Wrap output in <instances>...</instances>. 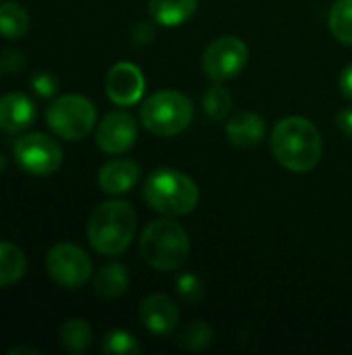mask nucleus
I'll return each mask as SVG.
<instances>
[{
    "instance_id": "obj_13",
    "label": "nucleus",
    "mask_w": 352,
    "mask_h": 355,
    "mask_svg": "<svg viewBox=\"0 0 352 355\" xmlns=\"http://www.w3.org/2000/svg\"><path fill=\"white\" fill-rule=\"evenodd\" d=\"M37 116L35 104L21 92H10L0 98V129L6 133H21L33 125Z\"/></svg>"
},
{
    "instance_id": "obj_9",
    "label": "nucleus",
    "mask_w": 352,
    "mask_h": 355,
    "mask_svg": "<svg viewBox=\"0 0 352 355\" xmlns=\"http://www.w3.org/2000/svg\"><path fill=\"white\" fill-rule=\"evenodd\" d=\"M46 268L58 285L68 289L85 285L91 277V260L75 243L54 245L46 256Z\"/></svg>"
},
{
    "instance_id": "obj_21",
    "label": "nucleus",
    "mask_w": 352,
    "mask_h": 355,
    "mask_svg": "<svg viewBox=\"0 0 352 355\" xmlns=\"http://www.w3.org/2000/svg\"><path fill=\"white\" fill-rule=\"evenodd\" d=\"M328 23L336 40L352 46V0H336L330 10Z\"/></svg>"
},
{
    "instance_id": "obj_7",
    "label": "nucleus",
    "mask_w": 352,
    "mask_h": 355,
    "mask_svg": "<svg viewBox=\"0 0 352 355\" xmlns=\"http://www.w3.org/2000/svg\"><path fill=\"white\" fill-rule=\"evenodd\" d=\"M15 160L29 175H52L62 164V148L46 133H27L15 141Z\"/></svg>"
},
{
    "instance_id": "obj_2",
    "label": "nucleus",
    "mask_w": 352,
    "mask_h": 355,
    "mask_svg": "<svg viewBox=\"0 0 352 355\" xmlns=\"http://www.w3.org/2000/svg\"><path fill=\"white\" fill-rule=\"evenodd\" d=\"M137 231V214L131 204L112 200L100 204L87 223V239L102 256L122 254Z\"/></svg>"
},
{
    "instance_id": "obj_29",
    "label": "nucleus",
    "mask_w": 352,
    "mask_h": 355,
    "mask_svg": "<svg viewBox=\"0 0 352 355\" xmlns=\"http://www.w3.org/2000/svg\"><path fill=\"white\" fill-rule=\"evenodd\" d=\"M10 354H35V349H29V347H19V349H10Z\"/></svg>"
},
{
    "instance_id": "obj_28",
    "label": "nucleus",
    "mask_w": 352,
    "mask_h": 355,
    "mask_svg": "<svg viewBox=\"0 0 352 355\" xmlns=\"http://www.w3.org/2000/svg\"><path fill=\"white\" fill-rule=\"evenodd\" d=\"M340 89L342 94L352 102V64H349L344 71H342V77H340Z\"/></svg>"
},
{
    "instance_id": "obj_12",
    "label": "nucleus",
    "mask_w": 352,
    "mask_h": 355,
    "mask_svg": "<svg viewBox=\"0 0 352 355\" xmlns=\"http://www.w3.org/2000/svg\"><path fill=\"white\" fill-rule=\"evenodd\" d=\"M139 316H141V322L143 327L158 335V337H164V335H170L176 324H178V308L176 304L164 295V293H154V295H147L143 302H141V308H139Z\"/></svg>"
},
{
    "instance_id": "obj_20",
    "label": "nucleus",
    "mask_w": 352,
    "mask_h": 355,
    "mask_svg": "<svg viewBox=\"0 0 352 355\" xmlns=\"http://www.w3.org/2000/svg\"><path fill=\"white\" fill-rule=\"evenodd\" d=\"M60 343L71 352V354H83L89 343H91V329L85 320L73 318L66 320L60 329Z\"/></svg>"
},
{
    "instance_id": "obj_16",
    "label": "nucleus",
    "mask_w": 352,
    "mask_h": 355,
    "mask_svg": "<svg viewBox=\"0 0 352 355\" xmlns=\"http://www.w3.org/2000/svg\"><path fill=\"white\" fill-rule=\"evenodd\" d=\"M199 0H149V15L158 25L176 27L193 17Z\"/></svg>"
},
{
    "instance_id": "obj_18",
    "label": "nucleus",
    "mask_w": 352,
    "mask_h": 355,
    "mask_svg": "<svg viewBox=\"0 0 352 355\" xmlns=\"http://www.w3.org/2000/svg\"><path fill=\"white\" fill-rule=\"evenodd\" d=\"M25 254L17 245L0 241V287L17 283L25 275Z\"/></svg>"
},
{
    "instance_id": "obj_4",
    "label": "nucleus",
    "mask_w": 352,
    "mask_h": 355,
    "mask_svg": "<svg viewBox=\"0 0 352 355\" xmlns=\"http://www.w3.org/2000/svg\"><path fill=\"white\" fill-rule=\"evenodd\" d=\"M141 256L156 270H176L189 256V235L172 220H154L141 235Z\"/></svg>"
},
{
    "instance_id": "obj_1",
    "label": "nucleus",
    "mask_w": 352,
    "mask_h": 355,
    "mask_svg": "<svg viewBox=\"0 0 352 355\" xmlns=\"http://www.w3.org/2000/svg\"><path fill=\"white\" fill-rule=\"evenodd\" d=\"M276 160L293 173H309L322 160V135L305 116H286L272 131Z\"/></svg>"
},
{
    "instance_id": "obj_11",
    "label": "nucleus",
    "mask_w": 352,
    "mask_h": 355,
    "mask_svg": "<svg viewBox=\"0 0 352 355\" xmlns=\"http://www.w3.org/2000/svg\"><path fill=\"white\" fill-rule=\"evenodd\" d=\"M145 89L143 73L133 62H118L108 71L106 77V94L118 106H131L139 102Z\"/></svg>"
},
{
    "instance_id": "obj_26",
    "label": "nucleus",
    "mask_w": 352,
    "mask_h": 355,
    "mask_svg": "<svg viewBox=\"0 0 352 355\" xmlns=\"http://www.w3.org/2000/svg\"><path fill=\"white\" fill-rule=\"evenodd\" d=\"M31 87L35 89L37 96L41 98H50L56 94V87H58V81L52 73H46V71H39L31 77Z\"/></svg>"
},
{
    "instance_id": "obj_10",
    "label": "nucleus",
    "mask_w": 352,
    "mask_h": 355,
    "mask_svg": "<svg viewBox=\"0 0 352 355\" xmlns=\"http://www.w3.org/2000/svg\"><path fill=\"white\" fill-rule=\"evenodd\" d=\"M137 139V125L129 112L116 110L102 119L95 131L98 148L106 154H122L133 148Z\"/></svg>"
},
{
    "instance_id": "obj_23",
    "label": "nucleus",
    "mask_w": 352,
    "mask_h": 355,
    "mask_svg": "<svg viewBox=\"0 0 352 355\" xmlns=\"http://www.w3.org/2000/svg\"><path fill=\"white\" fill-rule=\"evenodd\" d=\"M214 339V333L212 329L205 324V322H191L185 327V331L180 333V339H178V345L187 352H201L205 349Z\"/></svg>"
},
{
    "instance_id": "obj_22",
    "label": "nucleus",
    "mask_w": 352,
    "mask_h": 355,
    "mask_svg": "<svg viewBox=\"0 0 352 355\" xmlns=\"http://www.w3.org/2000/svg\"><path fill=\"white\" fill-rule=\"evenodd\" d=\"M232 108V96L224 85H212L203 94V110L212 121H224Z\"/></svg>"
},
{
    "instance_id": "obj_19",
    "label": "nucleus",
    "mask_w": 352,
    "mask_h": 355,
    "mask_svg": "<svg viewBox=\"0 0 352 355\" xmlns=\"http://www.w3.org/2000/svg\"><path fill=\"white\" fill-rule=\"evenodd\" d=\"M29 29V12L19 2L0 4V35L17 40Z\"/></svg>"
},
{
    "instance_id": "obj_14",
    "label": "nucleus",
    "mask_w": 352,
    "mask_h": 355,
    "mask_svg": "<svg viewBox=\"0 0 352 355\" xmlns=\"http://www.w3.org/2000/svg\"><path fill=\"white\" fill-rule=\"evenodd\" d=\"M139 175H141V168L137 162H133L129 158H116V160L106 162L100 168L98 183H100L102 191H106L110 196H120L135 187V183L139 181Z\"/></svg>"
},
{
    "instance_id": "obj_6",
    "label": "nucleus",
    "mask_w": 352,
    "mask_h": 355,
    "mask_svg": "<svg viewBox=\"0 0 352 355\" xmlns=\"http://www.w3.org/2000/svg\"><path fill=\"white\" fill-rule=\"evenodd\" d=\"M48 127L66 141L83 139L95 125V106L77 94L56 98L46 110Z\"/></svg>"
},
{
    "instance_id": "obj_25",
    "label": "nucleus",
    "mask_w": 352,
    "mask_h": 355,
    "mask_svg": "<svg viewBox=\"0 0 352 355\" xmlns=\"http://www.w3.org/2000/svg\"><path fill=\"white\" fill-rule=\"evenodd\" d=\"M176 291L185 302L195 304V302H199L203 297V283H201L199 277H195L191 272H183L176 279Z\"/></svg>"
},
{
    "instance_id": "obj_8",
    "label": "nucleus",
    "mask_w": 352,
    "mask_h": 355,
    "mask_svg": "<svg viewBox=\"0 0 352 355\" xmlns=\"http://www.w3.org/2000/svg\"><path fill=\"white\" fill-rule=\"evenodd\" d=\"M249 62V48L237 35L214 40L203 52V71L214 81H226L243 73Z\"/></svg>"
},
{
    "instance_id": "obj_27",
    "label": "nucleus",
    "mask_w": 352,
    "mask_h": 355,
    "mask_svg": "<svg viewBox=\"0 0 352 355\" xmlns=\"http://www.w3.org/2000/svg\"><path fill=\"white\" fill-rule=\"evenodd\" d=\"M336 125H338V129L342 131L344 137L352 139V108H346V110H342V112L338 114Z\"/></svg>"
},
{
    "instance_id": "obj_3",
    "label": "nucleus",
    "mask_w": 352,
    "mask_h": 355,
    "mask_svg": "<svg viewBox=\"0 0 352 355\" xmlns=\"http://www.w3.org/2000/svg\"><path fill=\"white\" fill-rule=\"evenodd\" d=\"M147 206L160 214L183 216L195 210L199 202V189L191 177L174 168L154 171L143 187Z\"/></svg>"
},
{
    "instance_id": "obj_5",
    "label": "nucleus",
    "mask_w": 352,
    "mask_h": 355,
    "mask_svg": "<svg viewBox=\"0 0 352 355\" xmlns=\"http://www.w3.org/2000/svg\"><path fill=\"white\" fill-rule=\"evenodd\" d=\"M141 123L147 131L160 137L183 133L193 121V102L176 89H160L141 106Z\"/></svg>"
},
{
    "instance_id": "obj_17",
    "label": "nucleus",
    "mask_w": 352,
    "mask_h": 355,
    "mask_svg": "<svg viewBox=\"0 0 352 355\" xmlns=\"http://www.w3.org/2000/svg\"><path fill=\"white\" fill-rule=\"evenodd\" d=\"M93 287L95 293L104 300L120 297L129 289V270L118 262H110L98 270L93 279Z\"/></svg>"
},
{
    "instance_id": "obj_15",
    "label": "nucleus",
    "mask_w": 352,
    "mask_h": 355,
    "mask_svg": "<svg viewBox=\"0 0 352 355\" xmlns=\"http://www.w3.org/2000/svg\"><path fill=\"white\" fill-rule=\"evenodd\" d=\"M226 135L239 148H253L266 137V123L255 112H239L228 121Z\"/></svg>"
},
{
    "instance_id": "obj_24",
    "label": "nucleus",
    "mask_w": 352,
    "mask_h": 355,
    "mask_svg": "<svg viewBox=\"0 0 352 355\" xmlns=\"http://www.w3.org/2000/svg\"><path fill=\"white\" fill-rule=\"evenodd\" d=\"M102 352L110 355H137L141 352L137 339L127 331H112L102 341Z\"/></svg>"
}]
</instances>
